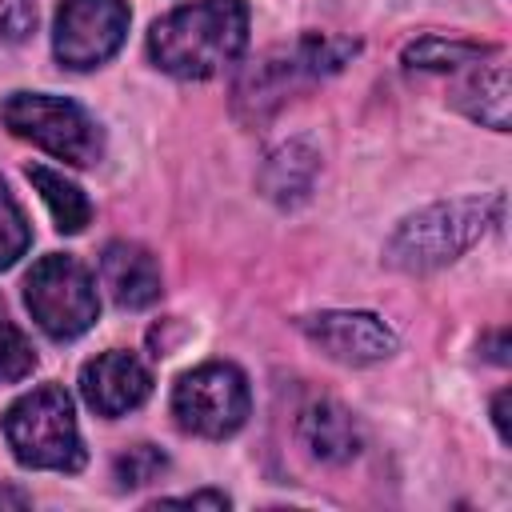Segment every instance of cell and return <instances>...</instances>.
<instances>
[{
	"label": "cell",
	"instance_id": "obj_1",
	"mask_svg": "<svg viewBox=\"0 0 512 512\" xmlns=\"http://www.w3.org/2000/svg\"><path fill=\"white\" fill-rule=\"evenodd\" d=\"M248 44L244 0H196L148 28V56L176 80H208L240 60Z\"/></svg>",
	"mask_w": 512,
	"mask_h": 512
},
{
	"label": "cell",
	"instance_id": "obj_2",
	"mask_svg": "<svg viewBox=\"0 0 512 512\" xmlns=\"http://www.w3.org/2000/svg\"><path fill=\"white\" fill-rule=\"evenodd\" d=\"M356 52H360L356 40H348V36H320V32H308V36L284 44V48H272L260 60H252L244 68V76L236 80V112L244 120H264L296 88L316 84V80L340 72Z\"/></svg>",
	"mask_w": 512,
	"mask_h": 512
},
{
	"label": "cell",
	"instance_id": "obj_3",
	"mask_svg": "<svg viewBox=\"0 0 512 512\" xmlns=\"http://www.w3.org/2000/svg\"><path fill=\"white\" fill-rule=\"evenodd\" d=\"M500 208H504V196L432 204V208L408 216L392 232L384 256L400 272H432V268H444L456 256H464L488 232V224L500 220Z\"/></svg>",
	"mask_w": 512,
	"mask_h": 512
},
{
	"label": "cell",
	"instance_id": "obj_4",
	"mask_svg": "<svg viewBox=\"0 0 512 512\" xmlns=\"http://www.w3.org/2000/svg\"><path fill=\"white\" fill-rule=\"evenodd\" d=\"M0 432L24 468L80 472L88 460L80 428H76L72 396L60 384H40L24 392L16 404H8Z\"/></svg>",
	"mask_w": 512,
	"mask_h": 512
},
{
	"label": "cell",
	"instance_id": "obj_5",
	"mask_svg": "<svg viewBox=\"0 0 512 512\" xmlns=\"http://www.w3.org/2000/svg\"><path fill=\"white\" fill-rule=\"evenodd\" d=\"M0 120L12 136L32 140L36 148L52 152L56 160H68L76 168H88L104 156V132L100 124L68 96L52 92H12L0 100Z\"/></svg>",
	"mask_w": 512,
	"mask_h": 512
},
{
	"label": "cell",
	"instance_id": "obj_6",
	"mask_svg": "<svg viewBox=\"0 0 512 512\" xmlns=\"http://www.w3.org/2000/svg\"><path fill=\"white\" fill-rule=\"evenodd\" d=\"M24 304L52 340H76L100 316L92 272L64 252H48L24 276Z\"/></svg>",
	"mask_w": 512,
	"mask_h": 512
},
{
	"label": "cell",
	"instance_id": "obj_7",
	"mask_svg": "<svg viewBox=\"0 0 512 512\" xmlns=\"http://www.w3.org/2000/svg\"><path fill=\"white\" fill-rule=\"evenodd\" d=\"M248 380L236 364L212 360L192 372H184L172 388V416L184 432L224 440L248 420Z\"/></svg>",
	"mask_w": 512,
	"mask_h": 512
},
{
	"label": "cell",
	"instance_id": "obj_8",
	"mask_svg": "<svg viewBox=\"0 0 512 512\" xmlns=\"http://www.w3.org/2000/svg\"><path fill=\"white\" fill-rule=\"evenodd\" d=\"M128 20L132 12L124 0H60L52 24V52L72 72L100 68L120 52Z\"/></svg>",
	"mask_w": 512,
	"mask_h": 512
},
{
	"label": "cell",
	"instance_id": "obj_9",
	"mask_svg": "<svg viewBox=\"0 0 512 512\" xmlns=\"http://www.w3.org/2000/svg\"><path fill=\"white\" fill-rule=\"evenodd\" d=\"M300 332L340 364H376L396 352V332L372 312H320L304 316Z\"/></svg>",
	"mask_w": 512,
	"mask_h": 512
},
{
	"label": "cell",
	"instance_id": "obj_10",
	"mask_svg": "<svg viewBox=\"0 0 512 512\" xmlns=\"http://www.w3.org/2000/svg\"><path fill=\"white\" fill-rule=\"evenodd\" d=\"M152 392V372L132 352H104L80 368V396L96 416H124Z\"/></svg>",
	"mask_w": 512,
	"mask_h": 512
},
{
	"label": "cell",
	"instance_id": "obj_11",
	"mask_svg": "<svg viewBox=\"0 0 512 512\" xmlns=\"http://www.w3.org/2000/svg\"><path fill=\"white\" fill-rule=\"evenodd\" d=\"M100 280L120 308H148L160 300V264L144 244H132V240L104 244Z\"/></svg>",
	"mask_w": 512,
	"mask_h": 512
},
{
	"label": "cell",
	"instance_id": "obj_12",
	"mask_svg": "<svg viewBox=\"0 0 512 512\" xmlns=\"http://www.w3.org/2000/svg\"><path fill=\"white\" fill-rule=\"evenodd\" d=\"M488 56H492L488 64H480L484 56H476V60L464 64L468 76L452 88V104L468 120L488 124L496 132H508V64H504V52L500 48H492Z\"/></svg>",
	"mask_w": 512,
	"mask_h": 512
},
{
	"label": "cell",
	"instance_id": "obj_13",
	"mask_svg": "<svg viewBox=\"0 0 512 512\" xmlns=\"http://www.w3.org/2000/svg\"><path fill=\"white\" fill-rule=\"evenodd\" d=\"M296 436L308 448V456L320 460V464H348L360 452V428H356V420L340 404H332V400L308 404L300 412Z\"/></svg>",
	"mask_w": 512,
	"mask_h": 512
},
{
	"label": "cell",
	"instance_id": "obj_14",
	"mask_svg": "<svg viewBox=\"0 0 512 512\" xmlns=\"http://www.w3.org/2000/svg\"><path fill=\"white\" fill-rule=\"evenodd\" d=\"M312 176H316V152H312L308 144L292 140V144H284V148H276V152L268 156L260 184H264L268 200H276V204H296V200L308 196Z\"/></svg>",
	"mask_w": 512,
	"mask_h": 512
},
{
	"label": "cell",
	"instance_id": "obj_15",
	"mask_svg": "<svg viewBox=\"0 0 512 512\" xmlns=\"http://www.w3.org/2000/svg\"><path fill=\"white\" fill-rule=\"evenodd\" d=\"M28 180L40 192V200L48 204V212H52V220H56V228L64 236L84 232V224L92 220V204H88V196L72 180H64L60 172H52L44 164H28Z\"/></svg>",
	"mask_w": 512,
	"mask_h": 512
},
{
	"label": "cell",
	"instance_id": "obj_16",
	"mask_svg": "<svg viewBox=\"0 0 512 512\" xmlns=\"http://www.w3.org/2000/svg\"><path fill=\"white\" fill-rule=\"evenodd\" d=\"M488 44H472V40H444V36H420L404 48V68L412 72H456L460 64L488 56Z\"/></svg>",
	"mask_w": 512,
	"mask_h": 512
},
{
	"label": "cell",
	"instance_id": "obj_17",
	"mask_svg": "<svg viewBox=\"0 0 512 512\" xmlns=\"http://www.w3.org/2000/svg\"><path fill=\"white\" fill-rule=\"evenodd\" d=\"M164 472H168V456L156 444H132L112 464V476L120 488H144V484L160 480Z\"/></svg>",
	"mask_w": 512,
	"mask_h": 512
},
{
	"label": "cell",
	"instance_id": "obj_18",
	"mask_svg": "<svg viewBox=\"0 0 512 512\" xmlns=\"http://www.w3.org/2000/svg\"><path fill=\"white\" fill-rule=\"evenodd\" d=\"M36 368V352L28 344V336L16 328V320L8 316L4 300H0V384H16Z\"/></svg>",
	"mask_w": 512,
	"mask_h": 512
},
{
	"label": "cell",
	"instance_id": "obj_19",
	"mask_svg": "<svg viewBox=\"0 0 512 512\" xmlns=\"http://www.w3.org/2000/svg\"><path fill=\"white\" fill-rule=\"evenodd\" d=\"M28 244H32V228H28L24 212H20V204L12 200L8 184L0 180V272L12 268L28 252Z\"/></svg>",
	"mask_w": 512,
	"mask_h": 512
},
{
	"label": "cell",
	"instance_id": "obj_20",
	"mask_svg": "<svg viewBox=\"0 0 512 512\" xmlns=\"http://www.w3.org/2000/svg\"><path fill=\"white\" fill-rule=\"evenodd\" d=\"M36 32V0H0V40L24 44Z\"/></svg>",
	"mask_w": 512,
	"mask_h": 512
},
{
	"label": "cell",
	"instance_id": "obj_21",
	"mask_svg": "<svg viewBox=\"0 0 512 512\" xmlns=\"http://www.w3.org/2000/svg\"><path fill=\"white\" fill-rule=\"evenodd\" d=\"M160 504H184V508L208 504V508H228V496H224V492H192V496H164Z\"/></svg>",
	"mask_w": 512,
	"mask_h": 512
},
{
	"label": "cell",
	"instance_id": "obj_22",
	"mask_svg": "<svg viewBox=\"0 0 512 512\" xmlns=\"http://www.w3.org/2000/svg\"><path fill=\"white\" fill-rule=\"evenodd\" d=\"M504 400H508V392H500V396L492 400V420H496V432H500V440L508 444V416H504Z\"/></svg>",
	"mask_w": 512,
	"mask_h": 512
},
{
	"label": "cell",
	"instance_id": "obj_23",
	"mask_svg": "<svg viewBox=\"0 0 512 512\" xmlns=\"http://www.w3.org/2000/svg\"><path fill=\"white\" fill-rule=\"evenodd\" d=\"M0 504H28V496H24V492H8V488H4V492H0Z\"/></svg>",
	"mask_w": 512,
	"mask_h": 512
}]
</instances>
